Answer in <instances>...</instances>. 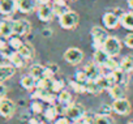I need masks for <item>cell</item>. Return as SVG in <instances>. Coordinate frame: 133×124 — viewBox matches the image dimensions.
Returning <instances> with one entry per match:
<instances>
[{
  "mask_svg": "<svg viewBox=\"0 0 133 124\" xmlns=\"http://www.w3.org/2000/svg\"><path fill=\"white\" fill-rule=\"evenodd\" d=\"M112 111H115L119 115H128L132 110L130 102L127 98H120V99H115L112 103Z\"/></svg>",
  "mask_w": 133,
  "mask_h": 124,
  "instance_id": "6",
  "label": "cell"
},
{
  "mask_svg": "<svg viewBox=\"0 0 133 124\" xmlns=\"http://www.w3.org/2000/svg\"><path fill=\"white\" fill-rule=\"evenodd\" d=\"M119 68L127 75L132 73L133 72V55H127L125 57H123V60L119 63Z\"/></svg>",
  "mask_w": 133,
  "mask_h": 124,
  "instance_id": "16",
  "label": "cell"
},
{
  "mask_svg": "<svg viewBox=\"0 0 133 124\" xmlns=\"http://www.w3.org/2000/svg\"><path fill=\"white\" fill-rule=\"evenodd\" d=\"M56 98H57L59 103L63 105V106H65V107L72 103V94L69 92H66V90H61Z\"/></svg>",
  "mask_w": 133,
  "mask_h": 124,
  "instance_id": "25",
  "label": "cell"
},
{
  "mask_svg": "<svg viewBox=\"0 0 133 124\" xmlns=\"http://www.w3.org/2000/svg\"><path fill=\"white\" fill-rule=\"evenodd\" d=\"M78 15L75 12V11H68L65 12L63 16L59 17V24L63 29H66V30H71V29H75L78 24Z\"/></svg>",
  "mask_w": 133,
  "mask_h": 124,
  "instance_id": "1",
  "label": "cell"
},
{
  "mask_svg": "<svg viewBox=\"0 0 133 124\" xmlns=\"http://www.w3.org/2000/svg\"><path fill=\"white\" fill-rule=\"evenodd\" d=\"M102 48L107 52V55H108L110 57H115V56H117V55L120 54V51H121V42H120L116 37H108Z\"/></svg>",
  "mask_w": 133,
  "mask_h": 124,
  "instance_id": "3",
  "label": "cell"
},
{
  "mask_svg": "<svg viewBox=\"0 0 133 124\" xmlns=\"http://www.w3.org/2000/svg\"><path fill=\"white\" fill-rule=\"evenodd\" d=\"M127 3H128V7L130 9H133V0H127Z\"/></svg>",
  "mask_w": 133,
  "mask_h": 124,
  "instance_id": "44",
  "label": "cell"
},
{
  "mask_svg": "<svg viewBox=\"0 0 133 124\" xmlns=\"http://www.w3.org/2000/svg\"><path fill=\"white\" fill-rule=\"evenodd\" d=\"M104 68H107L110 72H114V71H116V69H119V63L114 59V57H110L107 61H106V64L103 66Z\"/></svg>",
  "mask_w": 133,
  "mask_h": 124,
  "instance_id": "32",
  "label": "cell"
},
{
  "mask_svg": "<svg viewBox=\"0 0 133 124\" xmlns=\"http://www.w3.org/2000/svg\"><path fill=\"white\" fill-rule=\"evenodd\" d=\"M29 75H30L35 81H38V80H41V79L44 77V75H46V67H43V66H41V64H34V66L30 67Z\"/></svg>",
  "mask_w": 133,
  "mask_h": 124,
  "instance_id": "18",
  "label": "cell"
},
{
  "mask_svg": "<svg viewBox=\"0 0 133 124\" xmlns=\"http://www.w3.org/2000/svg\"><path fill=\"white\" fill-rule=\"evenodd\" d=\"M127 124H133V120H129V121H128Z\"/></svg>",
  "mask_w": 133,
  "mask_h": 124,
  "instance_id": "45",
  "label": "cell"
},
{
  "mask_svg": "<svg viewBox=\"0 0 133 124\" xmlns=\"http://www.w3.org/2000/svg\"><path fill=\"white\" fill-rule=\"evenodd\" d=\"M93 124H114V120L110 115H97L93 119Z\"/></svg>",
  "mask_w": 133,
  "mask_h": 124,
  "instance_id": "29",
  "label": "cell"
},
{
  "mask_svg": "<svg viewBox=\"0 0 133 124\" xmlns=\"http://www.w3.org/2000/svg\"><path fill=\"white\" fill-rule=\"evenodd\" d=\"M84 72L86 73V76H88V79H89L90 81H97V80L102 76L101 67L97 66L95 63H89V64H86Z\"/></svg>",
  "mask_w": 133,
  "mask_h": 124,
  "instance_id": "12",
  "label": "cell"
},
{
  "mask_svg": "<svg viewBox=\"0 0 133 124\" xmlns=\"http://www.w3.org/2000/svg\"><path fill=\"white\" fill-rule=\"evenodd\" d=\"M29 124H39V121H38L37 119H34V118H33V119H30V120H29Z\"/></svg>",
  "mask_w": 133,
  "mask_h": 124,
  "instance_id": "43",
  "label": "cell"
},
{
  "mask_svg": "<svg viewBox=\"0 0 133 124\" xmlns=\"http://www.w3.org/2000/svg\"><path fill=\"white\" fill-rule=\"evenodd\" d=\"M65 115L68 116V119L77 121V120H80L85 116V108L80 103H71L65 108Z\"/></svg>",
  "mask_w": 133,
  "mask_h": 124,
  "instance_id": "4",
  "label": "cell"
},
{
  "mask_svg": "<svg viewBox=\"0 0 133 124\" xmlns=\"http://www.w3.org/2000/svg\"><path fill=\"white\" fill-rule=\"evenodd\" d=\"M16 111V105L13 101L8 98H2L0 99V115L3 118H11L13 116Z\"/></svg>",
  "mask_w": 133,
  "mask_h": 124,
  "instance_id": "7",
  "label": "cell"
},
{
  "mask_svg": "<svg viewBox=\"0 0 133 124\" xmlns=\"http://www.w3.org/2000/svg\"><path fill=\"white\" fill-rule=\"evenodd\" d=\"M8 57H9V60H11V64H12L15 68H22V67L25 66V59H24L17 51L9 54Z\"/></svg>",
  "mask_w": 133,
  "mask_h": 124,
  "instance_id": "23",
  "label": "cell"
},
{
  "mask_svg": "<svg viewBox=\"0 0 133 124\" xmlns=\"http://www.w3.org/2000/svg\"><path fill=\"white\" fill-rule=\"evenodd\" d=\"M90 34H91L93 44L95 46V50H97V48H102L103 44H104V42L107 41V38L110 37L108 33H107L104 29H102L101 26H94V28H91Z\"/></svg>",
  "mask_w": 133,
  "mask_h": 124,
  "instance_id": "2",
  "label": "cell"
},
{
  "mask_svg": "<svg viewBox=\"0 0 133 124\" xmlns=\"http://www.w3.org/2000/svg\"><path fill=\"white\" fill-rule=\"evenodd\" d=\"M30 29H31V25L25 18L13 21V34L16 35H26L30 33Z\"/></svg>",
  "mask_w": 133,
  "mask_h": 124,
  "instance_id": "8",
  "label": "cell"
},
{
  "mask_svg": "<svg viewBox=\"0 0 133 124\" xmlns=\"http://www.w3.org/2000/svg\"><path fill=\"white\" fill-rule=\"evenodd\" d=\"M52 81H54V79H51V77H43V79H41V80L37 81L35 86L39 90H51Z\"/></svg>",
  "mask_w": 133,
  "mask_h": 124,
  "instance_id": "26",
  "label": "cell"
},
{
  "mask_svg": "<svg viewBox=\"0 0 133 124\" xmlns=\"http://www.w3.org/2000/svg\"><path fill=\"white\" fill-rule=\"evenodd\" d=\"M120 25L124 29L133 30V12H124L120 17Z\"/></svg>",
  "mask_w": 133,
  "mask_h": 124,
  "instance_id": "20",
  "label": "cell"
},
{
  "mask_svg": "<svg viewBox=\"0 0 133 124\" xmlns=\"http://www.w3.org/2000/svg\"><path fill=\"white\" fill-rule=\"evenodd\" d=\"M85 89H86V92L90 93V94H98V93L102 92V89L99 88L98 82H97V81H90V80L85 84Z\"/></svg>",
  "mask_w": 133,
  "mask_h": 124,
  "instance_id": "28",
  "label": "cell"
},
{
  "mask_svg": "<svg viewBox=\"0 0 133 124\" xmlns=\"http://www.w3.org/2000/svg\"><path fill=\"white\" fill-rule=\"evenodd\" d=\"M35 84H37V81H35L30 75H26V76H24V77L21 79V85H22V88H25L26 90L34 89V88H35Z\"/></svg>",
  "mask_w": 133,
  "mask_h": 124,
  "instance_id": "27",
  "label": "cell"
},
{
  "mask_svg": "<svg viewBox=\"0 0 133 124\" xmlns=\"http://www.w3.org/2000/svg\"><path fill=\"white\" fill-rule=\"evenodd\" d=\"M57 116V111H56V107L55 106H50L46 111H44V118L50 121H52Z\"/></svg>",
  "mask_w": 133,
  "mask_h": 124,
  "instance_id": "31",
  "label": "cell"
},
{
  "mask_svg": "<svg viewBox=\"0 0 133 124\" xmlns=\"http://www.w3.org/2000/svg\"><path fill=\"white\" fill-rule=\"evenodd\" d=\"M13 35V21H2L0 22V37L11 38Z\"/></svg>",
  "mask_w": 133,
  "mask_h": 124,
  "instance_id": "15",
  "label": "cell"
},
{
  "mask_svg": "<svg viewBox=\"0 0 133 124\" xmlns=\"http://www.w3.org/2000/svg\"><path fill=\"white\" fill-rule=\"evenodd\" d=\"M55 124H71V121L68 120V118H60L55 121Z\"/></svg>",
  "mask_w": 133,
  "mask_h": 124,
  "instance_id": "40",
  "label": "cell"
},
{
  "mask_svg": "<svg viewBox=\"0 0 133 124\" xmlns=\"http://www.w3.org/2000/svg\"><path fill=\"white\" fill-rule=\"evenodd\" d=\"M35 2H37L38 4H41V5H44V4H50L51 0H35Z\"/></svg>",
  "mask_w": 133,
  "mask_h": 124,
  "instance_id": "42",
  "label": "cell"
},
{
  "mask_svg": "<svg viewBox=\"0 0 133 124\" xmlns=\"http://www.w3.org/2000/svg\"><path fill=\"white\" fill-rule=\"evenodd\" d=\"M22 43H24V42L21 41V38H20L18 35L9 38V46H11L13 50H16V51H18V48L22 46Z\"/></svg>",
  "mask_w": 133,
  "mask_h": 124,
  "instance_id": "30",
  "label": "cell"
},
{
  "mask_svg": "<svg viewBox=\"0 0 133 124\" xmlns=\"http://www.w3.org/2000/svg\"><path fill=\"white\" fill-rule=\"evenodd\" d=\"M5 47H7V43H5V41H4V38H2L0 37V50H5Z\"/></svg>",
  "mask_w": 133,
  "mask_h": 124,
  "instance_id": "41",
  "label": "cell"
},
{
  "mask_svg": "<svg viewBox=\"0 0 133 124\" xmlns=\"http://www.w3.org/2000/svg\"><path fill=\"white\" fill-rule=\"evenodd\" d=\"M17 52H18L25 60L34 57V48H33V46H31L30 43H22V46L18 48Z\"/></svg>",
  "mask_w": 133,
  "mask_h": 124,
  "instance_id": "21",
  "label": "cell"
},
{
  "mask_svg": "<svg viewBox=\"0 0 133 124\" xmlns=\"http://www.w3.org/2000/svg\"><path fill=\"white\" fill-rule=\"evenodd\" d=\"M31 110L34 114H41L43 111V105L41 102H33L31 103Z\"/></svg>",
  "mask_w": 133,
  "mask_h": 124,
  "instance_id": "36",
  "label": "cell"
},
{
  "mask_svg": "<svg viewBox=\"0 0 133 124\" xmlns=\"http://www.w3.org/2000/svg\"><path fill=\"white\" fill-rule=\"evenodd\" d=\"M17 4V11L21 13H31L37 8V2L35 0H16Z\"/></svg>",
  "mask_w": 133,
  "mask_h": 124,
  "instance_id": "10",
  "label": "cell"
},
{
  "mask_svg": "<svg viewBox=\"0 0 133 124\" xmlns=\"http://www.w3.org/2000/svg\"><path fill=\"white\" fill-rule=\"evenodd\" d=\"M101 108H102V110H101L99 115H110V112L112 111V107H111V106H107V105L102 106Z\"/></svg>",
  "mask_w": 133,
  "mask_h": 124,
  "instance_id": "38",
  "label": "cell"
},
{
  "mask_svg": "<svg viewBox=\"0 0 133 124\" xmlns=\"http://www.w3.org/2000/svg\"><path fill=\"white\" fill-rule=\"evenodd\" d=\"M103 24L107 29H116L120 24V16L115 12H107L103 16Z\"/></svg>",
  "mask_w": 133,
  "mask_h": 124,
  "instance_id": "11",
  "label": "cell"
},
{
  "mask_svg": "<svg viewBox=\"0 0 133 124\" xmlns=\"http://www.w3.org/2000/svg\"><path fill=\"white\" fill-rule=\"evenodd\" d=\"M33 98H38L47 103H54L56 99V97L54 95V93L51 90H39V89H37V92L33 94Z\"/></svg>",
  "mask_w": 133,
  "mask_h": 124,
  "instance_id": "14",
  "label": "cell"
},
{
  "mask_svg": "<svg viewBox=\"0 0 133 124\" xmlns=\"http://www.w3.org/2000/svg\"><path fill=\"white\" fill-rule=\"evenodd\" d=\"M54 11H52V5L51 4H44V5H41L38 8V18L43 22H48L52 20L54 17Z\"/></svg>",
  "mask_w": 133,
  "mask_h": 124,
  "instance_id": "13",
  "label": "cell"
},
{
  "mask_svg": "<svg viewBox=\"0 0 133 124\" xmlns=\"http://www.w3.org/2000/svg\"><path fill=\"white\" fill-rule=\"evenodd\" d=\"M17 11L16 0H0V13L4 16H12Z\"/></svg>",
  "mask_w": 133,
  "mask_h": 124,
  "instance_id": "9",
  "label": "cell"
},
{
  "mask_svg": "<svg viewBox=\"0 0 133 124\" xmlns=\"http://www.w3.org/2000/svg\"><path fill=\"white\" fill-rule=\"evenodd\" d=\"M76 81L80 82V84H82V85H85L89 81V79H88V76H86V73L84 71H78L76 73Z\"/></svg>",
  "mask_w": 133,
  "mask_h": 124,
  "instance_id": "34",
  "label": "cell"
},
{
  "mask_svg": "<svg viewBox=\"0 0 133 124\" xmlns=\"http://www.w3.org/2000/svg\"><path fill=\"white\" fill-rule=\"evenodd\" d=\"M110 59V56L107 55V52L103 48H97L94 51V63L99 67H103L106 64V61Z\"/></svg>",
  "mask_w": 133,
  "mask_h": 124,
  "instance_id": "19",
  "label": "cell"
},
{
  "mask_svg": "<svg viewBox=\"0 0 133 124\" xmlns=\"http://www.w3.org/2000/svg\"><path fill=\"white\" fill-rule=\"evenodd\" d=\"M39 124H44V123H39Z\"/></svg>",
  "mask_w": 133,
  "mask_h": 124,
  "instance_id": "46",
  "label": "cell"
},
{
  "mask_svg": "<svg viewBox=\"0 0 133 124\" xmlns=\"http://www.w3.org/2000/svg\"><path fill=\"white\" fill-rule=\"evenodd\" d=\"M64 88V81L61 80H54L52 81V88H51V92H61Z\"/></svg>",
  "mask_w": 133,
  "mask_h": 124,
  "instance_id": "35",
  "label": "cell"
},
{
  "mask_svg": "<svg viewBox=\"0 0 133 124\" xmlns=\"http://www.w3.org/2000/svg\"><path fill=\"white\" fill-rule=\"evenodd\" d=\"M64 59H65V61H68L69 64L77 66L84 59V52L77 47H71L64 52Z\"/></svg>",
  "mask_w": 133,
  "mask_h": 124,
  "instance_id": "5",
  "label": "cell"
},
{
  "mask_svg": "<svg viewBox=\"0 0 133 124\" xmlns=\"http://www.w3.org/2000/svg\"><path fill=\"white\" fill-rule=\"evenodd\" d=\"M52 11H54V15L56 16H63L65 12L71 11L68 8V5H66L65 0H54V4H52Z\"/></svg>",
  "mask_w": 133,
  "mask_h": 124,
  "instance_id": "17",
  "label": "cell"
},
{
  "mask_svg": "<svg viewBox=\"0 0 133 124\" xmlns=\"http://www.w3.org/2000/svg\"><path fill=\"white\" fill-rule=\"evenodd\" d=\"M124 43H125L127 47H129V48L133 50V33H129V34L125 35V38H124Z\"/></svg>",
  "mask_w": 133,
  "mask_h": 124,
  "instance_id": "37",
  "label": "cell"
},
{
  "mask_svg": "<svg viewBox=\"0 0 133 124\" xmlns=\"http://www.w3.org/2000/svg\"><path fill=\"white\" fill-rule=\"evenodd\" d=\"M71 86H72V89H73L76 93H78V94H81V93H85V92H86L85 85H82V84L77 82L76 80H75V81H71Z\"/></svg>",
  "mask_w": 133,
  "mask_h": 124,
  "instance_id": "33",
  "label": "cell"
},
{
  "mask_svg": "<svg viewBox=\"0 0 133 124\" xmlns=\"http://www.w3.org/2000/svg\"><path fill=\"white\" fill-rule=\"evenodd\" d=\"M15 72L16 71L13 66H0V82H4L5 80L11 79Z\"/></svg>",
  "mask_w": 133,
  "mask_h": 124,
  "instance_id": "22",
  "label": "cell"
},
{
  "mask_svg": "<svg viewBox=\"0 0 133 124\" xmlns=\"http://www.w3.org/2000/svg\"><path fill=\"white\" fill-rule=\"evenodd\" d=\"M5 95H7V86L3 82H0V99L5 98Z\"/></svg>",
  "mask_w": 133,
  "mask_h": 124,
  "instance_id": "39",
  "label": "cell"
},
{
  "mask_svg": "<svg viewBox=\"0 0 133 124\" xmlns=\"http://www.w3.org/2000/svg\"><path fill=\"white\" fill-rule=\"evenodd\" d=\"M108 93L111 95V98L115 99H120V98H124V88L123 85H114L108 89Z\"/></svg>",
  "mask_w": 133,
  "mask_h": 124,
  "instance_id": "24",
  "label": "cell"
}]
</instances>
